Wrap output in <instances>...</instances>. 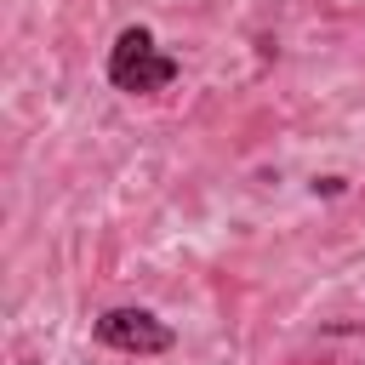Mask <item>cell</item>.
Here are the masks:
<instances>
[{
	"mask_svg": "<svg viewBox=\"0 0 365 365\" xmlns=\"http://www.w3.org/2000/svg\"><path fill=\"white\" fill-rule=\"evenodd\" d=\"M108 80L131 97H148V91H165L177 80V57L160 51V40L137 23V29H120V40L108 46Z\"/></svg>",
	"mask_w": 365,
	"mask_h": 365,
	"instance_id": "obj_1",
	"label": "cell"
},
{
	"mask_svg": "<svg viewBox=\"0 0 365 365\" xmlns=\"http://www.w3.org/2000/svg\"><path fill=\"white\" fill-rule=\"evenodd\" d=\"M97 342H108V348H120V354H165L177 336H171V325L154 319L148 308H108V314L97 319Z\"/></svg>",
	"mask_w": 365,
	"mask_h": 365,
	"instance_id": "obj_2",
	"label": "cell"
}]
</instances>
